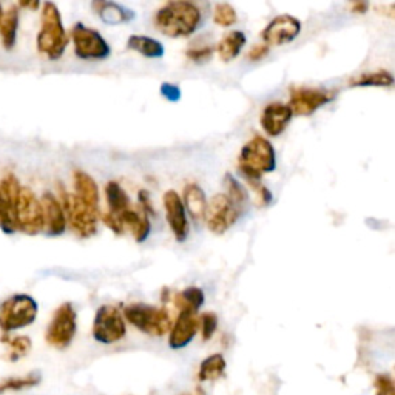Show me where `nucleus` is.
Instances as JSON below:
<instances>
[{"label":"nucleus","mask_w":395,"mask_h":395,"mask_svg":"<svg viewBox=\"0 0 395 395\" xmlns=\"http://www.w3.org/2000/svg\"><path fill=\"white\" fill-rule=\"evenodd\" d=\"M369 4L366 2H359V4H352V13H359V14H365L368 11Z\"/></svg>","instance_id":"37998d69"},{"label":"nucleus","mask_w":395,"mask_h":395,"mask_svg":"<svg viewBox=\"0 0 395 395\" xmlns=\"http://www.w3.org/2000/svg\"><path fill=\"white\" fill-rule=\"evenodd\" d=\"M238 20L236 10L230 4H216L213 10V22L218 27L229 28L235 25Z\"/></svg>","instance_id":"473e14b6"},{"label":"nucleus","mask_w":395,"mask_h":395,"mask_svg":"<svg viewBox=\"0 0 395 395\" xmlns=\"http://www.w3.org/2000/svg\"><path fill=\"white\" fill-rule=\"evenodd\" d=\"M198 321H199V329L203 340L204 342H208V340L215 335L216 329H218V315L215 312H204L201 314Z\"/></svg>","instance_id":"f704fd0d"},{"label":"nucleus","mask_w":395,"mask_h":395,"mask_svg":"<svg viewBox=\"0 0 395 395\" xmlns=\"http://www.w3.org/2000/svg\"><path fill=\"white\" fill-rule=\"evenodd\" d=\"M159 91H161V96L170 100V102H178V100L181 99V88L178 87V85L164 82L161 85Z\"/></svg>","instance_id":"ea45409f"},{"label":"nucleus","mask_w":395,"mask_h":395,"mask_svg":"<svg viewBox=\"0 0 395 395\" xmlns=\"http://www.w3.org/2000/svg\"><path fill=\"white\" fill-rule=\"evenodd\" d=\"M239 215L241 213L232 204L226 193H216L210 203H207L204 221L212 234L224 235L238 221Z\"/></svg>","instance_id":"9b49d317"},{"label":"nucleus","mask_w":395,"mask_h":395,"mask_svg":"<svg viewBox=\"0 0 395 395\" xmlns=\"http://www.w3.org/2000/svg\"><path fill=\"white\" fill-rule=\"evenodd\" d=\"M276 168V153L274 145L265 136H253L243 145L239 154V172L247 181H260L265 173H272Z\"/></svg>","instance_id":"7ed1b4c3"},{"label":"nucleus","mask_w":395,"mask_h":395,"mask_svg":"<svg viewBox=\"0 0 395 395\" xmlns=\"http://www.w3.org/2000/svg\"><path fill=\"white\" fill-rule=\"evenodd\" d=\"M91 8L107 25H121V23H128L136 18L133 10L116 2H100L99 0V2H93Z\"/></svg>","instance_id":"6ab92c4d"},{"label":"nucleus","mask_w":395,"mask_h":395,"mask_svg":"<svg viewBox=\"0 0 395 395\" xmlns=\"http://www.w3.org/2000/svg\"><path fill=\"white\" fill-rule=\"evenodd\" d=\"M127 48L131 51H136L141 54V56L147 59H161L164 58V45L159 41L149 36L142 34H133L128 37L127 41Z\"/></svg>","instance_id":"5701e85b"},{"label":"nucleus","mask_w":395,"mask_h":395,"mask_svg":"<svg viewBox=\"0 0 395 395\" xmlns=\"http://www.w3.org/2000/svg\"><path fill=\"white\" fill-rule=\"evenodd\" d=\"M19 8H28V10H39L42 6L41 2H19Z\"/></svg>","instance_id":"c03bdc74"},{"label":"nucleus","mask_w":395,"mask_h":395,"mask_svg":"<svg viewBox=\"0 0 395 395\" xmlns=\"http://www.w3.org/2000/svg\"><path fill=\"white\" fill-rule=\"evenodd\" d=\"M41 204L43 208L45 232L48 236H60L67 230V218L64 207L56 195L50 192H45L41 198Z\"/></svg>","instance_id":"dca6fc26"},{"label":"nucleus","mask_w":395,"mask_h":395,"mask_svg":"<svg viewBox=\"0 0 395 395\" xmlns=\"http://www.w3.org/2000/svg\"><path fill=\"white\" fill-rule=\"evenodd\" d=\"M20 25V8L18 5H11L6 11H4V19L0 23V39L5 50H13L18 42V33Z\"/></svg>","instance_id":"4be33fe9"},{"label":"nucleus","mask_w":395,"mask_h":395,"mask_svg":"<svg viewBox=\"0 0 395 395\" xmlns=\"http://www.w3.org/2000/svg\"><path fill=\"white\" fill-rule=\"evenodd\" d=\"M250 185V189L255 192V195L258 198V204L262 207H267L272 204L274 201V193L270 192L266 185H262L260 181H247Z\"/></svg>","instance_id":"c9c22d12"},{"label":"nucleus","mask_w":395,"mask_h":395,"mask_svg":"<svg viewBox=\"0 0 395 395\" xmlns=\"http://www.w3.org/2000/svg\"><path fill=\"white\" fill-rule=\"evenodd\" d=\"M138 199H139V208L147 215V216H156V208H154L150 193L147 190H139L138 193Z\"/></svg>","instance_id":"58836bf2"},{"label":"nucleus","mask_w":395,"mask_h":395,"mask_svg":"<svg viewBox=\"0 0 395 395\" xmlns=\"http://www.w3.org/2000/svg\"><path fill=\"white\" fill-rule=\"evenodd\" d=\"M102 222L108 229H112L116 235H122L123 234V226L121 224V221L118 220V216H114L112 213H104L102 215Z\"/></svg>","instance_id":"a19ab883"},{"label":"nucleus","mask_w":395,"mask_h":395,"mask_svg":"<svg viewBox=\"0 0 395 395\" xmlns=\"http://www.w3.org/2000/svg\"><path fill=\"white\" fill-rule=\"evenodd\" d=\"M199 329V321L196 314L180 312L175 324H172L168 332V346L175 351L187 347L193 338L196 337Z\"/></svg>","instance_id":"2eb2a0df"},{"label":"nucleus","mask_w":395,"mask_h":395,"mask_svg":"<svg viewBox=\"0 0 395 395\" xmlns=\"http://www.w3.org/2000/svg\"><path fill=\"white\" fill-rule=\"evenodd\" d=\"M293 118V113L288 104L272 102L269 104L261 114V127L266 131V135L276 138L288 128L289 122Z\"/></svg>","instance_id":"f3484780"},{"label":"nucleus","mask_w":395,"mask_h":395,"mask_svg":"<svg viewBox=\"0 0 395 395\" xmlns=\"http://www.w3.org/2000/svg\"><path fill=\"white\" fill-rule=\"evenodd\" d=\"M203 23V13L192 2H168L154 14V28L167 37L180 39L196 33Z\"/></svg>","instance_id":"f257e3e1"},{"label":"nucleus","mask_w":395,"mask_h":395,"mask_svg":"<svg viewBox=\"0 0 395 395\" xmlns=\"http://www.w3.org/2000/svg\"><path fill=\"white\" fill-rule=\"evenodd\" d=\"M267 54H269V46L267 45H265V43L255 45V46H252V50H249V53H247V59L252 60V62H258L262 58H266Z\"/></svg>","instance_id":"79ce46f5"},{"label":"nucleus","mask_w":395,"mask_h":395,"mask_svg":"<svg viewBox=\"0 0 395 395\" xmlns=\"http://www.w3.org/2000/svg\"><path fill=\"white\" fill-rule=\"evenodd\" d=\"M123 319L130 324L152 337H162L170 332L172 320L166 307H156L144 303L130 304L123 309Z\"/></svg>","instance_id":"423d86ee"},{"label":"nucleus","mask_w":395,"mask_h":395,"mask_svg":"<svg viewBox=\"0 0 395 395\" xmlns=\"http://www.w3.org/2000/svg\"><path fill=\"white\" fill-rule=\"evenodd\" d=\"M224 184H226V189H227V198L232 201V204H234L238 212L241 213L244 210V206L247 203V190L244 189V185L239 182L234 175L227 173L224 176Z\"/></svg>","instance_id":"7c9ffc66"},{"label":"nucleus","mask_w":395,"mask_h":395,"mask_svg":"<svg viewBox=\"0 0 395 395\" xmlns=\"http://www.w3.org/2000/svg\"><path fill=\"white\" fill-rule=\"evenodd\" d=\"M0 229H2L6 235H13L18 232L15 230V224L13 218V208L4 198L2 192H0Z\"/></svg>","instance_id":"72a5a7b5"},{"label":"nucleus","mask_w":395,"mask_h":395,"mask_svg":"<svg viewBox=\"0 0 395 395\" xmlns=\"http://www.w3.org/2000/svg\"><path fill=\"white\" fill-rule=\"evenodd\" d=\"M68 43L69 37L58 5L53 2L42 4L41 29H39L36 39L39 53L45 54L50 60H58L64 56Z\"/></svg>","instance_id":"f03ea898"},{"label":"nucleus","mask_w":395,"mask_h":395,"mask_svg":"<svg viewBox=\"0 0 395 395\" xmlns=\"http://www.w3.org/2000/svg\"><path fill=\"white\" fill-rule=\"evenodd\" d=\"M215 48L213 46H201V48H190L187 51V58L193 62H206L213 56Z\"/></svg>","instance_id":"4c0bfd02"},{"label":"nucleus","mask_w":395,"mask_h":395,"mask_svg":"<svg viewBox=\"0 0 395 395\" xmlns=\"http://www.w3.org/2000/svg\"><path fill=\"white\" fill-rule=\"evenodd\" d=\"M77 332V314L72 303H62L53 314L46 328L45 340L54 349H67Z\"/></svg>","instance_id":"6e6552de"},{"label":"nucleus","mask_w":395,"mask_h":395,"mask_svg":"<svg viewBox=\"0 0 395 395\" xmlns=\"http://www.w3.org/2000/svg\"><path fill=\"white\" fill-rule=\"evenodd\" d=\"M351 87H392L394 85V76L380 69V72L373 73H361L360 76H355L349 81Z\"/></svg>","instance_id":"c85d7f7f"},{"label":"nucleus","mask_w":395,"mask_h":395,"mask_svg":"<svg viewBox=\"0 0 395 395\" xmlns=\"http://www.w3.org/2000/svg\"><path fill=\"white\" fill-rule=\"evenodd\" d=\"M13 218L15 230L23 232L29 236H34L45 230L43 208L41 199L36 196L33 190L22 185L19 199L13 208Z\"/></svg>","instance_id":"0eeeda50"},{"label":"nucleus","mask_w":395,"mask_h":395,"mask_svg":"<svg viewBox=\"0 0 395 395\" xmlns=\"http://www.w3.org/2000/svg\"><path fill=\"white\" fill-rule=\"evenodd\" d=\"M20 190L22 184L14 173H6L2 180H0V192H2L4 198L8 201V204L11 206V208H14L15 203H18Z\"/></svg>","instance_id":"2f4dec72"},{"label":"nucleus","mask_w":395,"mask_h":395,"mask_svg":"<svg viewBox=\"0 0 395 395\" xmlns=\"http://www.w3.org/2000/svg\"><path fill=\"white\" fill-rule=\"evenodd\" d=\"M37 314L39 304L33 297L27 293H15L0 303V330L2 334H11L25 329L36 321Z\"/></svg>","instance_id":"39448f33"},{"label":"nucleus","mask_w":395,"mask_h":395,"mask_svg":"<svg viewBox=\"0 0 395 395\" xmlns=\"http://www.w3.org/2000/svg\"><path fill=\"white\" fill-rule=\"evenodd\" d=\"M335 99V93L324 88L295 87L290 90L289 108L297 116H311L319 108L328 105Z\"/></svg>","instance_id":"f8f14e48"},{"label":"nucleus","mask_w":395,"mask_h":395,"mask_svg":"<svg viewBox=\"0 0 395 395\" xmlns=\"http://www.w3.org/2000/svg\"><path fill=\"white\" fill-rule=\"evenodd\" d=\"M246 43L247 37L243 31H230V33L221 39L215 50L218 51V56L222 62H230L239 56V53L243 51Z\"/></svg>","instance_id":"b1692460"},{"label":"nucleus","mask_w":395,"mask_h":395,"mask_svg":"<svg viewBox=\"0 0 395 395\" xmlns=\"http://www.w3.org/2000/svg\"><path fill=\"white\" fill-rule=\"evenodd\" d=\"M301 20L293 18L290 14H280L275 19L267 23V27L262 29L261 37L265 45L270 46H281L288 45L295 41L301 33Z\"/></svg>","instance_id":"ddd939ff"},{"label":"nucleus","mask_w":395,"mask_h":395,"mask_svg":"<svg viewBox=\"0 0 395 395\" xmlns=\"http://www.w3.org/2000/svg\"><path fill=\"white\" fill-rule=\"evenodd\" d=\"M41 374L31 373L22 377H8L0 380V395L6 392H20L41 384Z\"/></svg>","instance_id":"cd10ccee"},{"label":"nucleus","mask_w":395,"mask_h":395,"mask_svg":"<svg viewBox=\"0 0 395 395\" xmlns=\"http://www.w3.org/2000/svg\"><path fill=\"white\" fill-rule=\"evenodd\" d=\"M164 208H166V220L168 227L178 243L187 241L190 234V222L187 212L182 204L181 196L175 190H167L164 193Z\"/></svg>","instance_id":"4468645a"},{"label":"nucleus","mask_w":395,"mask_h":395,"mask_svg":"<svg viewBox=\"0 0 395 395\" xmlns=\"http://www.w3.org/2000/svg\"><path fill=\"white\" fill-rule=\"evenodd\" d=\"M226 359L222 354H213L210 357L203 360L198 370L199 382H215L226 373Z\"/></svg>","instance_id":"bb28decb"},{"label":"nucleus","mask_w":395,"mask_h":395,"mask_svg":"<svg viewBox=\"0 0 395 395\" xmlns=\"http://www.w3.org/2000/svg\"><path fill=\"white\" fill-rule=\"evenodd\" d=\"M74 45V54L82 60H104L112 54V48L99 31L82 22H77L69 31Z\"/></svg>","instance_id":"1a4fd4ad"},{"label":"nucleus","mask_w":395,"mask_h":395,"mask_svg":"<svg viewBox=\"0 0 395 395\" xmlns=\"http://www.w3.org/2000/svg\"><path fill=\"white\" fill-rule=\"evenodd\" d=\"M126 334L127 324L119 309L112 304L100 306L93 320V338L98 343L114 344L121 342Z\"/></svg>","instance_id":"9d476101"},{"label":"nucleus","mask_w":395,"mask_h":395,"mask_svg":"<svg viewBox=\"0 0 395 395\" xmlns=\"http://www.w3.org/2000/svg\"><path fill=\"white\" fill-rule=\"evenodd\" d=\"M2 19H4V6L0 4V23H2Z\"/></svg>","instance_id":"a18cd8bd"},{"label":"nucleus","mask_w":395,"mask_h":395,"mask_svg":"<svg viewBox=\"0 0 395 395\" xmlns=\"http://www.w3.org/2000/svg\"><path fill=\"white\" fill-rule=\"evenodd\" d=\"M375 395H395V386L388 374H380L375 377Z\"/></svg>","instance_id":"e433bc0d"},{"label":"nucleus","mask_w":395,"mask_h":395,"mask_svg":"<svg viewBox=\"0 0 395 395\" xmlns=\"http://www.w3.org/2000/svg\"><path fill=\"white\" fill-rule=\"evenodd\" d=\"M59 195L58 199L64 207L67 226L74 232L79 238H91L98 234V218L99 210L83 204L74 193H69L65 190L64 184H58Z\"/></svg>","instance_id":"20e7f679"},{"label":"nucleus","mask_w":395,"mask_h":395,"mask_svg":"<svg viewBox=\"0 0 395 395\" xmlns=\"http://www.w3.org/2000/svg\"><path fill=\"white\" fill-rule=\"evenodd\" d=\"M206 301L204 290L198 286H190V288L181 290L173 297V304L180 312L196 314L203 307Z\"/></svg>","instance_id":"393cba45"},{"label":"nucleus","mask_w":395,"mask_h":395,"mask_svg":"<svg viewBox=\"0 0 395 395\" xmlns=\"http://www.w3.org/2000/svg\"><path fill=\"white\" fill-rule=\"evenodd\" d=\"M73 184H74V195L79 198L83 204L88 207L99 208V189L96 181L93 178L82 172V170H76L73 173Z\"/></svg>","instance_id":"412c9836"},{"label":"nucleus","mask_w":395,"mask_h":395,"mask_svg":"<svg viewBox=\"0 0 395 395\" xmlns=\"http://www.w3.org/2000/svg\"><path fill=\"white\" fill-rule=\"evenodd\" d=\"M2 343H5L8 347H10L8 359H10L11 361H18L23 357H27L31 351V347H33L31 338L27 335L10 337V334H2Z\"/></svg>","instance_id":"c756f323"},{"label":"nucleus","mask_w":395,"mask_h":395,"mask_svg":"<svg viewBox=\"0 0 395 395\" xmlns=\"http://www.w3.org/2000/svg\"><path fill=\"white\" fill-rule=\"evenodd\" d=\"M182 204L192 220L195 222H203L207 210V196L204 190L198 184H187L182 193Z\"/></svg>","instance_id":"aec40b11"},{"label":"nucleus","mask_w":395,"mask_h":395,"mask_svg":"<svg viewBox=\"0 0 395 395\" xmlns=\"http://www.w3.org/2000/svg\"><path fill=\"white\" fill-rule=\"evenodd\" d=\"M105 198H107L108 210H110L108 213H112L114 216H119L122 212H126L127 208L131 207L130 196L127 195V192L123 190L116 181L107 182Z\"/></svg>","instance_id":"a878e982"},{"label":"nucleus","mask_w":395,"mask_h":395,"mask_svg":"<svg viewBox=\"0 0 395 395\" xmlns=\"http://www.w3.org/2000/svg\"><path fill=\"white\" fill-rule=\"evenodd\" d=\"M118 220L121 221L123 229L127 227L131 232V235H133L136 243H144L145 239L150 236L152 232L150 218L141 210V208L136 210V208L130 207L118 216Z\"/></svg>","instance_id":"a211bd4d"}]
</instances>
